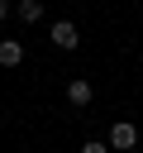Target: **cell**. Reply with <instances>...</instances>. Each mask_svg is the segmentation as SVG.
<instances>
[{
  "label": "cell",
  "mask_w": 143,
  "mask_h": 153,
  "mask_svg": "<svg viewBox=\"0 0 143 153\" xmlns=\"http://www.w3.org/2000/svg\"><path fill=\"white\" fill-rule=\"evenodd\" d=\"M52 43H57V48H76V43H81V38H76V24H72V19H57V24H52Z\"/></svg>",
  "instance_id": "7a4b0ae2"
},
{
  "label": "cell",
  "mask_w": 143,
  "mask_h": 153,
  "mask_svg": "<svg viewBox=\"0 0 143 153\" xmlns=\"http://www.w3.org/2000/svg\"><path fill=\"white\" fill-rule=\"evenodd\" d=\"M133 143H138V129H133L129 120H119V124L110 129V148H114V153H124V148H133Z\"/></svg>",
  "instance_id": "6da1fadb"
},
{
  "label": "cell",
  "mask_w": 143,
  "mask_h": 153,
  "mask_svg": "<svg viewBox=\"0 0 143 153\" xmlns=\"http://www.w3.org/2000/svg\"><path fill=\"white\" fill-rule=\"evenodd\" d=\"M19 62H24V43L5 38V43H0V67H19Z\"/></svg>",
  "instance_id": "3957f363"
},
{
  "label": "cell",
  "mask_w": 143,
  "mask_h": 153,
  "mask_svg": "<svg viewBox=\"0 0 143 153\" xmlns=\"http://www.w3.org/2000/svg\"><path fill=\"white\" fill-rule=\"evenodd\" d=\"M81 153H110V143H86Z\"/></svg>",
  "instance_id": "8992f818"
},
{
  "label": "cell",
  "mask_w": 143,
  "mask_h": 153,
  "mask_svg": "<svg viewBox=\"0 0 143 153\" xmlns=\"http://www.w3.org/2000/svg\"><path fill=\"white\" fill-rule=\"evenodd\" d=\"M19 14L33 24V19H43V5H38V0H19Z\"/></svg>",
  "instance_id": "5b68a950"
},
{
  "label": "cell",
  "mask_w": 143,
  "mask_h": 153,
  "mask_svg": "<svg viewBox=\"0 0 143 153\" xmlns=\"http://www.w3.org/2000/svg\"><path fill=\"white\" fill-rule=\"evenodd\" d=\"M67 100L72 105H91V81H72L67 86Z\"/></svg>",
  "instance_id": "277c9868"
},
{
  "label": "cell",
  "mask_w": 143,
  "mask_h": 153,
  "mask_svg": "<svg viewBox=\"0 0 143 153\" xmlns=\"http://www.w3.org/2000/svg\"><path fill=\"white\" fill-rule=\"evenodd\" d=\"M5 14H10V0H0V19H5Z\"/></svg>",
  "instance_id": "52a82bcc"
}]
</instances>
